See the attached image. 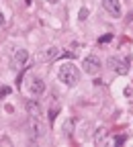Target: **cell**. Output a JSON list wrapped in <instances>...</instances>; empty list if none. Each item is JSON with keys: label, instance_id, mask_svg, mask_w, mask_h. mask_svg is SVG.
<instances>
[{"label": "cell", "instance_id": "ba28073f", "mask_svg": "<svg viewBox=\"0 0 133 147\" xmlns=\"http://www.w3.org/2000/svg\"><path fill=\"white\" fill-rule=\"evenodd\" d=\"M25 108H27V113H29L31 117H41V106H39V102L29 100V102L25 104Z\"/></svg>", "mask_w": 133, "mask_h": 147}, {"label": "cell", "instance_id": "2e32d148", "mask_svg": "<svg viewBox=\"0 0 133 147\" xmlns=\"http://www.w3.org/2000/svg\"><path fill=\"white\" fill-rule=\"evenodd\" d=\"M47 2H51V4H55V2H60V0H47Z\"/></svg>", "mask_w": 133, "mask_h": 147}, {"label": "cell", "instance_id": "7a4b0ae2", "mask_svg": "<svg viewBox=\"0 0 133 147\" xmlns=\"http://www.w3.org/2000/svg\"><path fill=\"white\" fill-rule=\"evenodd\" d=\"M82 67H84V74L96 76V74L100 71V59L96 57V55H86L84 61H82Z\"/></svg>", "mask_w": 133, "mask_h": 147}, {"label": "cell", "instance_id": "52a82bcc", "mask_svg": "<svg viewBox=\"0 0 133 147\" xmlns=\"http://www.w3.org/2000/svg\"><path fill=\"white\" fill-rule=\"evenodd\" d=\"M109 63L113 65V69H115L117 74H121V76L129 71V59H115V57H111Z\"/></svg>", "mask_w": 133, "mask_h": 147}, {"label": "cell", "instance_id": "7c38bea8", "mask_svg": "<svg viewBox=\"0 0 133 147\" xmlns=\"http://www.w3.org/2000/svg\"><path fill=\"white\" fill-rule=\"evenodd\" d=\"M88 14H90V10H88L86 6H82V8H80V12H78V18H80V21H86Z\"/></svg>", "mask_w": 133, "mask_h": 147}, {"label": "cell", "instance_id": "8992f818", "mask_svg": "<svg viewBox=\"0 0 133 147\" xmlns=\"http://www.w3.org/2000/svg\"><path fill=\"white\" fill-rule=\"evenodd\" d=\"M102 6L111 16H121V12H123L119 0H102Z\"/></svg>", "mask_w": 133, "mask_h": 147}, {"label": "cell", "instance_id": "4fadbf2b", "mask_svg": "<svg viewBox=\"0 0 133 147\" xmlns=\"http://www.w3.org/2000/svg\"><path fill=\"white\" fill-rule=\"evenodd\" d=\"M10 94V88L8 86H2V88H0V100H2V96H8Z\"/></svg>", "mask_w": 133, "mask_h": 147}, {"label": "cell", "instance_id": "30bf717a", "mask_svg": "<svg viewBox=\"0 0 133 147\" xmlns=\"http://www.w3.org/2000/svg\"><path fill=\"white\" fill-rule=\"evenodd\" d=\"M60 55V47H47L45 51V59H55Z\"/></svg>", "mask_w": 133, "mask_h": 147}, {"label": "cell", "instance_id": "277c9868", "mask_svg": "<svg viewBox=\"0 0 133 147\" xmlns=\"http://www.w3.org/2000/svg\"><path fill=\"white\" fill-rule=\"evenodd\" d=\"M29 94L31 96H43L45 94V82L41 80V78H37V76H33L31 80H29Z\"/></svg>", "mask_w": 133, "mask_h": 147}, {"label": "cell", "instance_id": "3957f363", "mask_svg": "<svg viewBox=\"0 0 133 147\" xmlns=\"http://www.w3.org/2000/svg\"><path fill=\"white\" fill-rule=\"evenodd\" d=\"M29 133L35 139H39V137L45 135V125L41 123V117H31V121H29Z\"/></svg>", "mask_w": 133, "mask_h": 147}, {"label": "cell", "instance_id": "6da1fadb", "mask_svg": "<svg viewBox=\"0 0 133 147\" xmlns=\"http://www.w3.org/2000/svg\"><path fill=\"white\" fill-rule=\"evenodd\" d=\"M58 78H60V82H62L64 86L72 88V86H76V84L80 82V69L76 67L72 61H66V63H62L60 69H58Z\"/></svg>", "mask_w": 133, "mask_h": 147}, {"label": "cell", "instance_id": "5b68a950", "mask_svg": "<svg viewBox=\"0 0 133 147\" xmlns=\"http://www.w3.org/2000/svg\"><path fill=\"white\" fill-rule=\"evenodd\" d=\"M27 61H29L27 49H18V51L12 55V67H14V69H23V67L27 65Z\"/></svg>", "mask_w": 133, "mask_h": 147}, {"label": "cell", "instance_id": "9a60e30c", "mask_svg": "<svg viewBox=\"0 0 133 147\" xmlns=\"http://www.w3.org/2000/svg\"><path fill=\"white\" fill-rule=\"evenodd\" d=\"M2 25H4V12L0 10V27H2Z\"/></svg>", "mask_w": 133, "mask_h": 147}, {"label": "cell", "instance_id": "9c48e42d", "mask_svg": "<svg viewBox=\"0 0 133 147\" xmlns=\"http://www.w3.org/2000/svg\"><path fill=\"white\" fill-rule=\"evenodd\" d=\"M107 141V129H96L94 133V145H102Z\"/></svg>", "mask_w": 133, "mask_h": 147}, {"label": "cell", "instance_id": "8fae6325", "mask_svg": "<svg viewBox=\"0 0 133 147\" xmlns=\"http://www.w3.org/2000/svg\"><path fill=\"white\" fill-rule=\"evenodd\" d=\"M72 133H74V121L68 119V121L64 123V135H72Z\"/></svg>", "mask_w": 133, "mask_h": 147}, {"label": "cell", "instance_id": "5bb4252c", "mask_svg": "<svg viewBox=\"0 0 133 147\" xmlns=\"http://www.w3.org/2000/svg\"><path fill=\"white\" fill-rule=\"evenodd\" d=\"M115 145H121V143H125V137H115V141H113Z\"/></svg>", "mask_w": 133, "mask_h": 147}]
</instances>
